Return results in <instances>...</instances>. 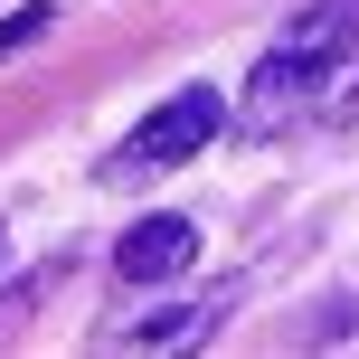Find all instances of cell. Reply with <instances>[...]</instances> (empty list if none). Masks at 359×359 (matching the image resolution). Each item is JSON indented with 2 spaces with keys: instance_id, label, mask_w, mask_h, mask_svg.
Masks as SVG:
<instances>
[{
  "instance_id": "obj_1",
  "label": "cell",
  "mask_w": 359,
  "mask_h": 359,
  "mask_svg": "<svg viewBox=\"0 0 359 359\" xmlns=\"http://www.w3.org/2000/svg\"><path fill=\"white\" fill-rule=\"evenodd\" d=\"M350 48H359V0H312V10L293 19L265 57H255L246 114H236V123H246V133H274V123H293L303 104H322V95L341 86Z\"/></svg>"
},
{
  "instance_id": "obj_2",
  "label": "cell",
  "mask_w": 359,
  "mask_h": 359,
  "mask_svg": "<svg viewBox=\"0 0 359 359\" xmlns=\"http://www.w3.org/2000/svg\"><path fill=\"white\" fill-rule=\"evenodd\" d=\"M217 133H227V95H217V86H180L170 104H151L142 123L123 133V151L104 161V180H161L180 161H198Z\"/></svg>"
},
{
  "instance_id": "obj_3",
  "label": "cell",
  "mask_w": 359,
  "mask_h": 359,
  "mask_svg": "<svg viewBox=\"0 0 359 359\" xmlns=\"http://www.w3.org/2000/svg\"><path fill=\"white\" fill-rule=\"evenodd\" d=\"M198 265V227L189 217H142V227H123V246H114V274L123 284H170V274Z\"/></svg>"
},
{
  "instance_id": "obj_4",
  "label": "cell",
  "mask_w": 359,
  "mask_h": 359,
  "mask_svg": "<svg viewBox=\"0 0 359 359\" xmlns=\"http://www.w3.org/2000/svg\"><path fill=\"white\" fill-rule=\"evenodd\" d=\"M217 312H227V293H198V303H161V312H142V322H123L114 341H123V350H189V341H208V331H217Z\"/></svg>"
},
{
  "instance_id": "obj_5",
  "label": "cell",
  "mask_w": 359,
  "mask_h": 359,
  "mask_svg": "<svg viewBox=\"0 0 359 359\" xmlns=\"http://www.w3.org/2000/svg\"><path fill=\"white\" fill-rule=\"evenodd\" d=\"M57 10H67V0H19V10L0 19V67H10L29 38H48V29H57Z\"/></svg>"
},
{
  "instance_id": "obj_6",
  "label": "cell",
  "mask_w": 359,
  "mask_h": 359,
  "mask_svg": "<svg viewBox=\"0 0 359 359\" xmlns=\"http://www.w3.org/2000/svg\"><path fill=\"white\" fill-rule=\"evenodd\" d=\"M0 255H10V236H0Z\"/></svg>"
}]
</instances>
